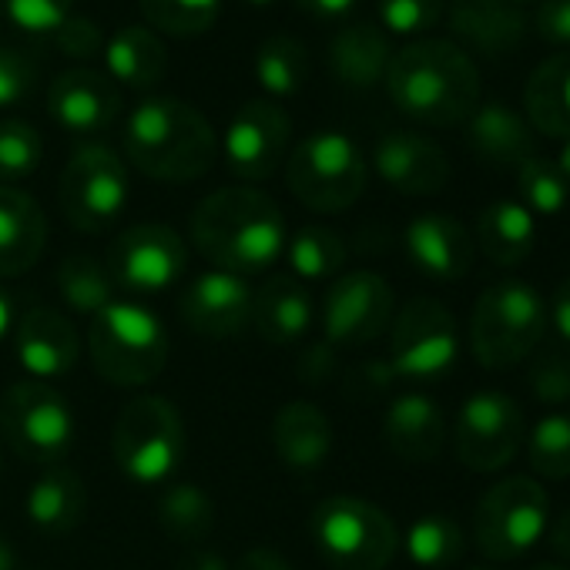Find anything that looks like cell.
<instances>
[{
	"mask_svg": "<svg viewBox=\"0 0 570 570\" xmlns=\"http://www.w3.org/2000/svg\"><path fill=\"white\" fill-rule=\"evenodd\" d=\"M14 567H18V553L8 537H0V570H14Z\"/></svg>",
	"mask_w": 570,
	"mask_h": 570,
	"instance_id": "9f6ffc18",
	"label": "cell"
},
{
	"mask_svg": "<svg viewBox=\"0 0 570 570\" xmlns=\"http://www.w3.org/2000/svg\"><path fill=\"white\" fill-rule=\"evenodd\" d=\"M293 4L313 21H346L360 0H293Z\"/></svg>",
	"mask_w": 570,
	"mask_h": 570,
	"instance_id": "c3c4849f",
	"label": "cell"
},
{
	"mask_svg": "<svg viewBox=\"0 0 570 570\" xmlns=\"http://www.w3.org/2000/svg\"><path fill=\"white\" fill-rule=\"evenodd\" d=\"M285 262L293 268V278L320 282V278H336L346 265V242L340 232L330 225H303L285 238Z\"/></svg>",
	"mask_w": 570,
	"mask_h": 570,
	"instance_id": "e575fe53",
	"label": "cell"
},
{
	"mask_svg": "<svg viewBox=\"0 0 570 570\" xmlns=\"http://www.w3.org/2000/svg\"><path fill=\"white\" fill-rule=\"evenodd\" d=\"M530 570H570V567H553V563H537V567H530Z\"/></svg>",
	"mask_w": 570,
	"mask_h": 570,
	"instance_id": "6f0895ef",
	"label": "cell"
},
{
	"mask_svg": "<svg viewBox=\"0 0 570 570\" xmlns=\"http://www.w3.org/2000/svg\"><path fill=\"white\" fill-rule=\"evenodd\" d=\"M14 350L24 373L38 383H48L75 370L81 356V333L58 309L38 306L18 320Z\"/></svg>",
	"mask_w": 570,
	"mask_h": 570,
	"instance_id": "7402d4cb",
	"label": "cell"
},
{
	"mask_svg": "<svg viewBox=\"0 0 570 570\" xmlns=\"http://www.w3.org/2000/svg\"><path fill=\"white\" fill-rule=\"evenodd\" d=\"M252 8H268V4H275V0H248Z\"/></svg>",
	"mask_w": 570,
	"mask_h": 570,
	"instance_id": "680465c9",
	"label": "cell"
},
{
	"mask_svg": "<svg viewBox=\"0 0 570 570\" xmlns=\"http://www.w3.org/2000/svg\"><path fill=\"white\" fill-rule=\"evenodd\" d=\"M466 148L493 168H520L537 155V131L530 121L507 105H480L466 118Z\"/></svg>",
	"mask_w": 570,
	"mask_h": 570,
	"instance_id": "484cf974",
	"label": "cell"
},
{
	"mask_svg": "<svg viewBox=\"0 0 570 570\" xmlns=\"http://www.w3.org/2000/svg\"><path fill=\"white\" fill-rule=\"evenodd\" d=\"M11 326H14V306H11V296L0 289V343L8 340Z\"/></svg>",
	"mask_w": 570,
	"mask_h": 570,
	"instance_id": "db71d44e",
	"label": "cell"
},
{
	"mask_svg": "<svg viewBox=\"0 0 570 570\" xmlns=\"http://www.w3.org/2000/svg\"><path fill=\"white\" fill-rule=\"evenodd\" d=\"M400 543L406 547V557L420 570H450L460 563L466 547L460 523L446 513H426L413 520L406 537H400Z\"/></svg>",
	"mask_w": 570,
	"mask_h": 570,
	"instance_id": "8d00e7d4",
	"label": "cell"
},
{
	"mask_svg": "<svg viewBox=\"0 0 570 570\" xmlns=\"http://www.w3.org/2000/svg\"><path fill=\"white\" fill-rule=\"evenodd\" d=\"M252 68H255V81L268 95V101L296 98L309 81V51L293 35H272L258 45Z\"/></svg>",
	"mask_w": 570,
	"mask_h": 570,
	"instance_id": "d6a6232c",
	"label": "cell"
},
{
	"mask_svg": "<svg viewBox=\"0 0 570 570\" xmlns=\"http://www.w3.org/2000/svg\"><path fill=\"white\" fill-rule=\"evenodd\" d=\"M390 101L420 125L456 128L480 108V71L473 58L440 38H420L393 51L386 71Z\"/></svg>",
	"mask_w": 570,
	"mask_h": 570,
	"instance_id": "7a4b0ae2",
	"label": "cell"
},
{
	"mask_svg": "<svg viewBox=\"0 0 570 570\" xmlns=\"http://www.w3.org/2000/svg\"><path fill=\"white\" fill-rule=\"evenodd\" d=\"M403 248L413 268L436 282H460L473 268L476 255L470 232L443 212L416 215L403 232Z\"/></svg>",
	"mask_w": 570,
	"mask_h": 570,
	"instance_id": "44dd1931",
	"label": "cell"
},
{
	"mask_svg": "<svg viewBox=\"0 0 570 570\" xmlns=\"http://www.w3.org/2000/svg\"><path fill=\"white\" fill-rule=\"evenodd\" d=\"M101 55L111 71L108 78L135 91H151L168 71V48L148 24L121 28L111 41H105Z\"/></svg>",
	"mask_w": 570,
	"mask_h": 570,
	"instance_id": "4dcf8cb0",
	"label": "cell"
},
{
	"mask_svg": "<svg viewBox=\"0 0 570 570\" xmlns=\"http://www.w3.org/2000/svg\"><path fill=\"white\" fill-rule=\"evenodd\" d=\"M55 282H58V293L68 303V309H75L81 316H91V320L115 303V289H118L108 265H101L98 258L81 255V252L68 255L58 265Z\"/></svg>",
	"mask_w": 570,
	"mask_h": 570,
	"instance_id": "d590c367",
	"label": "cell"
},
{
	"mask_svg": "<svg viewBox=\"0 0 570 570\" xmlns=\"http://www.w3.org/2000/svg\"><path fill=\"white\" fill-rule=\"evenodd\" d=\"M128 168L108 145H81L58 181V202L71 228L101 235L128 205Z\"/></svg>",
	"mask_w": 570,
	"mask_h": 570,
	"instance_id": "8fae6325",
	"label": "cell"
},
{
	"mask_svg": "<svg viewBox=\"0 0 570 570\" xmlns=\"http://www.w3.org/2000/svg\"><path fill=\"white\" fill-rule=\"evenodd\" d=\"M45 158V141L35 125L21 118L0 121V185H14L38 171Z\"/></svg>",
	"mask_w": 570,
	"mask_h": 570,
	"instance_id": "60d3db41",
	"label": "cell"
},
{
	"mask_svg": "<svg viewBox=\"0 0 570 570\" xmlns=\"http://www.w3.org/2000/svg\"><path fill=\"white\" fill-rule=\"evenodd\" d=\"M517 191H520V205L533 218L537 215H543V218L560 215L567 208V198H570V188L560 178L557 165L543 155H533L517 168Z\"/></svg>",
	"mask_w": 570,
	"mask_h": 570,
	"instance_id": "ab89813d",
	"label": "cell"
},
{
	"mask_svg": "<svg viewBox=\"0 0 570 570\" xmlns=\"http://www.w3.org/2000/svg\"><path fill=\"white\" fill-rule=\"evenodd\" d=\"M383 440L406 463H430L443 450L446 423L426 393H403L383 413Z\"/></svg>",
	"mask_w": 570,
	"mask_h": 570,
	"instance_id": "4316f807",
	"label": "cell"
},
{
	"mask_svg": "<svg viewBox=\"0 0 570 570\" xmlns=\"http://www.w3.org/2000/svg\"><path fill=\"white\" fill-rule=\"evenodd\" d=\"M396 296L393 285L376 272H346L340 275L323 303V333L330 346L356 350L380 340L393 323Z\"/></svg>",
	"mask_w": 570,
	"mask_h": 570,
	"instance_id": "9a60e30c",
	"label": "cell"
},
{
	"mask_svg": "<svg viewBox=\"0 0 570 570\" xmlns=\"http://www.w3.org/2000/svg\"><path fill=\"white\" fill-rule=\"evenodd\" d=\"M450 35L483 58H510L527 41V11L513 0H450Z\"/></svg>",
	"mask_w": 570,
	"mask_h": 570,
	"instance_id": "d6986e66",
	"label": "cell"
},
{
	"mask_svg": "<svg viewBox=\"0 0 570 570\" xmlns=\"http://www.w3.org/2000/svg\"><path fill=\"white\" fill-rule=\"evenodd\" d=\"M393 61V45L390 35L380 24L370 21H353L346 24L333 45H330V71L340 85L370 91L386 81Z\"/></svg>",
	"mask_w": 570,
	"mask_h": 570,
	"instance_id": "83f0119b",
	"label": "cell"
},
{
	"mask_svg": "<svg viewBox=\"0 0 570 570\" xmlns=\"http://www.w3.org/2000/svg\"><path fill=\"white\" fill-rule=\"evenodd\" d=\"M527 460L537 476L570 480V413H547L530 430Z\"/></svg>",
	"mask_w": 570,
	"mask_h": 570,
	"instance_id": "f35d334b",
	"label": "cell"
},
{
	"mask_svg": "<svg viewBox=\"0 0 570 570\" xmlns=\"http://www.w3.org/2000/svg\"><path fill=\"white\" fill-rule=\"evenodd\" d=\"M48 115L71 135H101L121 115V88L95 68H68L48 91Z\"/></svg>",
	"mask_w": 570,
	"mask_h": 570,
	"instance_id": "ac0fdd59",
	"label": "cell"
},
{
	"mask_svg": "<svg viewBox=\"0 0 570 570\" xmlns=\"http://www.w3.org/2000/svg\"><path fill=\"white\" fill-rule=\"evenodd\" d=\"M550 527L547 490L533 476H503L473 510V540L490 560H517Z\"/></svg>",
	"mask_w": 570,
	"mask_h": 570,
	"instance_id": "9c48e42d",
	"label": "cell"
},
{
	"mask_svg": "<svg viewBox=\"0 0 570 570\" xmlns=\"http://www.w3.org/2000/svg\"><path fill=\"white\" fill-rule=\"evenodd\" d=\"M537 242V218L513 198L490 202L476 218V248L503 268L520 265Z\"/></svg>",
	"mask_w": 570,
	"mask_h": 570,
	"instance_id": "1f68e13d",
	"label": "cell"
},
{
	"mask_svg": "<svg viewBox=\"0 0 570 570\" xmlns=\"http://www.w3.org/2000/svg\"><path fill=\"white\" fill-rule=\"evenodd\" d=\"M513 4H520V8H527V4H540V0H513Z\"/></svg>",
	"mask_w": 570,
	"mask_h": 570,
	"instance_id": "91938a15",
	"label": "cell"
},
{
	"mask_svg": "<svg viewBox=\"0 0 570 570\" xmlns=\"http://www.w3.org/2000/svg\"><path fill=\"white\" fill-rule=\"evenodd\" d=\"M547 299L530 282L503 278L480 293L470 313V350L483 370L520 366L547 336Z\"/></svg>",
	"mask_w": 570,
	"mask_h": 570,
	"instance_id": "277c9868",
	"label": "cell"
},
{
	"mask_svg": "<svg viewBox=\"0 0 570 570\" xmlns=\"http://www.w3.org/2000/svg\"><path fill=\"white\" fill-rule=\"evenodd\" d=\"M309 537L333 570H386L400 550L393 517L363 497H326L313 510Z\"/></svg>",
	"mask_w": 570,
	"mask_h": 570,
	"instance_id": "ba28073f",
	"label": "cell"
},
{
	"mask_svg": "<svg viewBox=\"0 0 570 570\" xmlns=\"http://www.w3.org/2000/svg\"><path fill=\"white\" fill-rule=\"evenodd\" d=\"M550 547H553L560 557L570 560V507L553 520V527H550Z\"/></svg>",
	"mask_w": 570,
	"mask_h": 570,
	"instance_id": "f5cc1de1",
	"label": "cell"
},
{
	"mask_svg": "<svg viewBox=\"0 0 570 570\" xmlns=\"http://www.w3.org/2000/svg\"><path fill=\"white\" fill-rule=\"evenodd\" d=\"M550 320H553V330L560 333L563 343H570V278L560 282V289L553 296V306H547Z\"/></svg>",
	"mask_w": 570,
	"mask_h": 570,
	"instance_id": "f907efd6",
	"label": "cell"
},
{
	"mask_svg": "<svg viewBox=\"0 0 570 570\" xmlns=\"http://www.w3.org/2000/svg\"><path fill=\"white\" fill-rule=\"evenodd\" d=\"M530 386L540 403H553V406L567 403L570 400V353L557 350V353L540 356L530 373Z\"/></svg>",
	"mask_w": 570,
	"mask_h": 570,
	"instance_id": "bcb514c9",
	"label": "cell"
},
{
	"mask_svg": "<svg viewBox=\"0 0 570 570\" xmlns=\"http://www.w3.org/2000/svg\"><path fill=\"white\" fill-rule=\"evenodd\" d=\"M252 296L242 275L208 268L185 285L178 316L202 340H235L252 326Z\"/></svg>",
	"mask_w": 570,
	"mask_h": 570,
	"instance_id": "e0dca14e",
	"label": "cell"
},
{
	"mask_svg": "<svg viewBox=\"0 0 570 570\" xmlns=\"http://www.w3.org/2000/svg\"><path fill=\"white\" fill-rule=\"evenodd\" d=\"M272 450L296 473H316L333 453V420L306 400L285 403L272 420Z\"/></svg>",
	"mask_w": 570,
	"mask_h": 570,
	"instance_id": "d4e9b609",
	"label": "cell"
},
{
	"mask_svg": "<svg viewBox=\"0 0 570 570\" xmlns=\"http://www.w3.org/2000/svg\"><path fill=\"white\" fill-rule=\"evenodd\" d=\"M523 446V413L513 396L500 390H480L463 400L453 426L456 460L473 473H497Z\"/></svg>",
	"mask_w": 570,
	"mask_h": 570,
	"instance_id": "5bb4252c",
	"label": "cell"
},
{
	"mask_svg": "<svg viewBox=\"0 0 570 570\" xmlns=\"http://www.w3.org/2000/svg\"><path fill=\"white\" fill-rule=\"evenodd\" d=\"M0 476H4V456H0Z\"/></svg>",
	"mask_w": 570,
	"mask_h": 570,
	"instance_id": "94428289",
	"label": "cell"
},
{
	"mask_svg": "<svg viewBox=\"0 0 570 570\" xmlns=\"http://www.w3.org/2000/svg\"><path fill=\"white\" fill-rule=\"evenodd\" d=\"M316 306L309 289L293 275H272L252 296V330L272 346H293L313 330Z\"/></svg>",
	"mask_w": 570,
	"mask_h": 570,
	"instance_id": "cb8c5ba5",
	"label": "cell"
},
{
	"mask_svg": "<svg viewBox=\"0 0 570 570\" xmlns=\"http://www.w3.org/2000/svg\"><path fill=\"white\" fill-rule=\"evenodd\" d=\"M0 14H4V11H0Z\"/></svg>",
	"mask_w": 570,
	"mask_h": 570,
	"instance_id": "be15d7a7",
	"label": "cell"
},
{
	"mask_svg": "<svg viewBox=\"0 0 570 570\" xmlns=\"http://www.w3.org/2000/svg\"><path fill=\"white\" fill-rule=\"evenodd\" d=\"M88 356L105 383L121 390L145 386L168 363V333L148 306L115 299L91 320Z\"/></svg>",
	"mask_w": 570,
	"mask_h": 570,
	"instance_id": "5b68a950",
	"label": "cell"
},
{
	"mask_svg": "<svg viewBox=\"0 0 570 570\" xmlns=\"http://www.w3.org/2000/svg\"><path fill=\"white\" fill-rule=\"evenodd\" d=\"M38 91V58L18 45H0V108H18Z\"/></svg>",
	"mask_w": 570,
	"mask_h": 570,
	"instance_id": "7bdbcfd3",
	"label": "cell"
},
{
	"mask_svg": "<svg viewBox=\"0 0 570 570\" xmlns=\"http://www.w3.org/2000/svg\"><path fill=\"white\" fill-rule=\"evenodd\" d=\"M380 28L400 38H420L446 18V0H376Z\"/></svg>",
	"mask_w": 570,
	"mask_h": 570,
	"instance_id": "b9f144b4",
	"label": "cell"
},
{
	"mask_svg": "<svg viewBox=\"0 0 570 570\" xmlns=\"http://www.w3.org/2000/svg\"><path fill=\"white\" fill-rule=\"evenodd\" d=\"M285 185L309 212L340 215L366 195L370 165L350 135L313 131L285 158Z\"/></svg>",
	"mask_w": 570,
	"mask_h": 570,
	"instance_id": "52a82bcc",
	"label": "cell"
},
{
	"mask_svg": "<svg viewBox=\"0 0 570 570\" xmlns=\"http://www.w3.org/2000/svg\"><path fill=\"white\" fill-rule=\"evenodd\" d=\"M161 530L185 547H202L215 527V503L198 483H168L158 497Z\"/></svg>",
	"mask_w": 570,
	"mask_h": 570,
	"instance_id": "836d02e7",
	"label": "cell"
},
{
	"mask_svg": "<svg viewBox=\"0 0 570 570\" xmlns=\"http://www.w3.org/2000/svg\"><path fill=\"white\" fill-rule=\"evenodd\" d=\"M28 520L51 537L71 533L88 513V487L68 466H48L24 497Z\"/></svg>",
	"mask_w": 570,
	"mask_h": 570,
	"instance_id": "f1b7e54d",
	"label": "cell"
},
{
	"mask_svg": "<svg viewBox=\"0 0 570 570\" xmlns=\"http://www.w3.org/2000/svg\"><path fill=\"white\" fill-rule=\"evenodd\" d=\"M289 138H293L289 115L268 98H252L232 115L222 135V158L235 178L265 181L278 171L285 155H289Z\"/></svg>",
	"mask_w": 570,
	"mask_h": 570,
	"instance_id": "2e32d148",
	"label": "cell"
},
{
	"mask_svg": "<svg viewBox=\"0 0 570 570\" xmlns=\"http://www.w3.org/2000/svg\"><path fill=\"white\" fill-rule=\"evenodd\" d=\"M0 433L21 460L61 466L75 443V413L51 383L21 380L0 400Z\"/></svg>",
	"mask_w": 570,
	"mask_h": 570,
	"instance_id": "30bf717a",
	"label": "cell"
},
{
	"mask_svg": "<svg viewBox=\"0 0 570 570\" xmlns=\"http://www.w3.org/2000/svg\"><path fill=\"white\" fill-rule=\"evenodd\" d=\"M553 165H557L560 178H563V181H567V188H570V138L560 145V151H557V161H553Z\"/></svg>",
	"mask_w": 570,
	"mask_h": 570,
	"instance_id": "11a10c76",
	"label": "cell"
},
{
	"mask_svg": "<svg viewBox=\"0 0 570 570\" xmlns=\"http://www.w3.org/2000/svg\"><path fill=\"white\" fill-rule=\"evenodd\" d=\"M460 356L456 320L436 299H413L400 309L390 333V380L440 383L453 373Z\"/></svg>",
	"mask_w": 570,
	"mask_h": 570,
	"instance_id": "7c38bea8",
	"label": "cell"
},
{
	"mask_svg": "<svg viewBox=\"0 0 570 570\" xmlns=\"http://www.w3.org/2000/svg\"><path fill=\"white\" fill-rule=\"evenodd\" d=\"M533 31L543 45L570 48V0H540Z\"/></svg>",
	"mask_w": 570,
	"mask_h": 570,
	"instance_id": "7dc6e473",
	"label": "cell"
},
{
	"mask_svg": "<svg viewBox=\"0 0 570 570\" xmlns=\"http://www.w3.org/2000/svg\"><path fill=\"white\" fill-rule=\"evenodd\" d=\"M185 265H188L185 238L161 222H138L125 228L108 252V272L115 285L138 299L168 293L185 275Z\"/></svg>",
	"mask_w": 570,
	"mask_h": 570,
	"instance_id": "4fadbf2b",
	"label": "cell"
},
{
	"mask_svg": "<svg viewBox=\"0 0 570 570\" xmlns=\"http://www.w3.org/2000/svg\"><path fill=\"white\" fill-rule=\"evenodd\" d=\"M175 570H232V567H228V560H225L222 553L205 550V547H191V550L175 563Z\"/></svg>",
	"mask_w": 570,
	"mask_h": 570,
	"instance_id": "816d5d0a",
	"label": "cell"
},
{
	"mask_svg": "<svg viewBox=\"0 0 570 570\" xmlns=\"http://www.w3.org/2000/svg\"><path fill=\"white\" fill-rule=\"evenodd\" d=\"M188 450L181 413L165 396H138L121 406L111 456L135 487H168Z\"/></svg>",
	"mask_w": 570,
	"mask_h": 570,
	"instance_id": "8992f818",
	"label": "cell"
},
{
	"mask_svg": "<svg viewBox=\"0 0 570 570\" xmlns=\"http://www.w3.org/2000/svg\"><path fill=\"white\" fill-rule=\"evenodd\" d=\"M373 168L400 195H436L450 181L446 151L416 131H386L373 148Z\"/></svg>",
	"mask_w": 570,
	"mask_h": 570,
	"instance_id": "ffe728a7",
	"label": "cell"
},
{
	"mask_svg": "<svg viewBox=\"0 0 570 570\" xmlns=\"http://www.w3.org/2000/svg\"><path fill=\"white\" fill-rule=\"evenodd\" d=\"M138 8L155 35L198 38L218 21L222 0H138Z\"/></svg>",
	"mask_w": 570,
	"mask_h": 570,
	"instance_id": "74e56055",
	"label": "cell"
},
{
	"mask_svg": "<svg viewBox=\"0 0 570 570\" xmlns=\"http://www.w3.org/2000/svg\"><path fill=\"white\" fill-rule=\"evenodd\" d=\"M51 41L65 58H75V61H91L105 51V35L88 14H68L61 28L51 35Z\"/></svg>",
	"mask_w": 570,
	"mask_h": 570,
	"instance_id": "f6af8a7d",
	"label": "cell"
},
{
	"mask_svg": "<svg viewBox=\"0 0 570 570\" xmlns=\"http://www.w3.org/2000/svg\"><path fill=\"white\" fill-rule=\"evenodd\" d=\"M71 8L75 0H0V11L28 35H55Z\"/></svg>",
	"mask_w": 570,
	"mask_h": 570,
	"instance_id": "ee69618b",
	"label": "cell"
},
{
	"mask_svg": "<svg viewBox=\"0 0 570 570\" xmlns=\"http://www.w3.org/2000/svg\"><path fill=\"white\" fill-rule=\"evenodd\" d=\"M128 161L155 181H198L218 158L208 118L181 98H145L125 121Z\"/></svg>",
	"mask_w": 570,
	"mask_h": 570,
	"instance_id": "3957f363",
	"label": "cell"
},
{
	"mask_svg": "<svg viewBox=\"0 0 570 570\" xmlns=\"http://www.w3.org/2000/svg\"><path fill=\"white\" fill-rule=\"evenodd\" d=\"M48 245V218L35 195L0 185V278L31 272Z\"/></svg>",
	"mask_w": 570,
	"mask_h": 570,
	"instance_id": "603a6c76",
	"label": "cell"
},
{
	"mask_svg": "<svg viewBox=\"0 0 570 570\" xmlns=\"http://www.w3.org/2000/svg\"><path fill=\"white\" fill-rule=\"evenodd\" d=\"M232 570H293V563L272 547H252L238 557Z\"/></svg>",
	"mask_w": 570,
	"mask_h": 570,
	"instance_id": "681fc988",
	"label": "cell"
},
{
	"mask_svg": "<svg viewBox=\"0 0 570 570\" xmlns=\"http://www.w3.org/2000/svg\"><path fill=\"white\" fill-rule=\"evenodd\" d=\"M523 118L543 138H570V51L540 61L523 88Z\"/></svg>",
	"mask_w": 570,
	"mask_h": 570,
	"instance_id": "f546056e",
	"label": "cell"
},
{
	"mask_svg": "<svg viewBox=\"0 0 570 570\" xmlns=\"http://www.w3.org/2000/svg\"><path fill=\"white\" fill-rule=\"evenodd\" d=\"M191 245L232 275L268 272L285 252V215L258 188L232 185L205 195L191 212Z\"/></svg>",
	"mask_w": 570,
	"mask_h": 570,
	"instance_id": "6da1fadb",
	"label": "cell"
},
{
	"mask_svg": "<svg viewBox=\"0 0 570 570\" xmlns=\"http://www.w3.org/2000/svg\"><path fill=\"white\" fill-rule=\"evenodd\" d=\"M470 570H487V567H470Z\"/></svg>",
	"mask_w": 570,
	"mask_h": 570,
	"instance_id": "6125c7cd",
	"label": "cell"
}]
</instances>
